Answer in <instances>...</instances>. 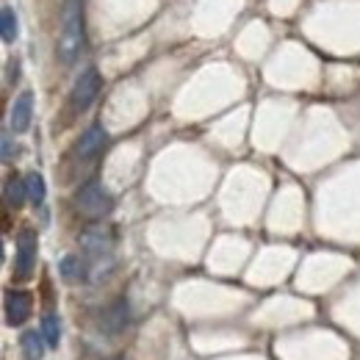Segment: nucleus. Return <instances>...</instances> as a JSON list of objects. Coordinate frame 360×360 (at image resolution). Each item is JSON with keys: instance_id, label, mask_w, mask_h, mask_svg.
I'll list each match as a JSON object with an SVG mask.
<instances>
[{"instance_id": "9d476101", "label": "nucleus", "mask_w": 360, "mask_h": 360, "mask_svg": "<svg viewBox=\"0 0 360 360\" xmlns=\"http://www.w3.org/2000/svg\"><path fill=\"white\" fill-rule=\"evenodd\" d=\"M58 274H61L67 283H81V280L89 274V266H86V261L78 258V255H64L61 264H58Z\"/></svg>"}, {"instance_id": "20e7f679", "label": "nucleus", "mask_w": 360, "mask_h": 360, "mask_svg": "<svg viewBox=\"0 0 360 360\" xmlns=\"http://www.w3.org/2000/svg\"><path fill=\"white\" fill-rule=\"evenodd\" d=\"M100 72L94 70V67H89V70H84L81 72V78L75 81V86H72V91H70V105H72V111H86L91 103H94V97L100 94Z\"/></svg>"}, {"instance_id": "ddd939ff", "label": "nucleus", "mask_w": 360, "mask_h": 360, "mask_svg": "<svg viewBox=\"0 0 360 360\" xmlns=\"http://www.w3.org/2000/svg\"><path fill=\"white\" fill-rule=\"evenodd\" d=\"M39 333L45 335L47 347L56 349L58 341H61V319H58L56 314H45L42 316V327H39Z\"/></svg>"}, {"instance_id": "0eeeda50", "label": "nucleus", "mask_w": 360, "mask_h": 360, "mask_svg": "<svg viewBox=\"0 0 360 360\" xmlns=\"http://www.w3.org/2000/svg\"><path fill=\"white\" fill-rule=\"evenodd\" d=\"M105 141H108V134L103 131V125H91V128H86V131L81 134V139H78L75 155H78L81 161H89V158H94V155L105 147Z\"/></svg>"}, {"instance_id": "9b49d317", "label": "nucleus", "mask_w": 360, "mask_h": 360, "mask_svg": "<svg viewBox=\"0 0 360 360\" xmlns=\"http://www.w3.org/2000/svg\"><path fill=\"white\" fill-rule=\"evenodd\" d=\"M45 335L42 333H37V330H28V333H22V338H20V347H22V355L28 360H42L45 358Z\"/></svg>"}, {"instance_id": "423d86ee", "label": "nucleus", "mask_w": 360, "mask_h": 360, "mask_svg": "<svg viewBox=\"0 0 360 360\" xmlns=\"http://www.w3.org/2000/svg\"><path fill=\"white\" fill-rule=\"evenodd\" d=\"M81 247L86 250V255H91L94 261H108L111 258V236L103 230V227H89L81 233Z\"/></svg>"}, {"instance_id": "f8f14e48", "label": "nucleus", "mask_w": 360, "mask_h": 360, "mask_svg": "<svg viewBox=\"0 0 360 360\" xmlns=\"http://www.w3.org/2000/svg\"><path fill=\"white\" fill-rule=\"evenodd\" d=\"M3 191H6V202H8L11 208H20V205L28 200V188H25V180L17 178V175L6 180V188H3Z\"/></svg>"}, {"instance_id": "dca6fc26", "label": "nucleus", "mask_w": 360, "mask_h": 360, "mask_svg": "<svg viewBox=\"0 0 360 360\" xmlns=\"http://www.w3.org/2000/svg\"><path fill=\"white\" fill-rule=\"evenodd\" d=\"M11 155V141H8V134H3V158Z\"/></svg>"}, {"instance_id": "6e6552de", "label": "nucleus", "mask_w": 360, "mask_h": 360, "mask_svg": "<svg viewBox=\"0 0 360 360\" xmlns=\"http://www.w3.org/2000/svg\"><path fill=\"white\" fill-rule=\"evenodd\" d=\"M31 117H34V94L22 91L11 105V131L14 134H25L31 128Z\"/></svg>"}, {"instance_id": "f257e3e1", "label": "nucleus", "mask_w": 360, "mask_h": 360, "mask_svg": "<svg viewBox=\"0 0 360 360\" xmlns=\"http://www.w3.org/2000/svg\"><path fill=\"white\" fill-rule=\"evenodd\" d=\"M84 50V0H64L61 8V34H58V58L72 64Z\"/></svg>"}, {"instance_id": "39448f33", "label": "nucleus", "mask_w": 360, "mask_h": 360, "mask_svg": "<svg viewBox=\"0 0 360 360\" xmlns=\"http://www.w3.org/2000/svg\"><path fill=\"white\" fill-rule=\"evenodd\" d=\"M31 311H34V297L28 291H6V321L8 327H20L31 319Z\"/></svg>"}, {"instance_id": "4468645a", "label": "nucleus", "mask_w": 360, "mask_h": 360, "mask_svg": "<svg viewBox=\"0 0 360 360\" xmlns=\"http://www.w3.org/2000/svg\"><path fill=\"white\" fill-rule=\"evenodd\" d=\"M20 25H17V14H14V8L11 6H3L0 8V31H3V42H14L17 39V31Z\"/></svg>"}, {"instance_id": "7ed1b4c3", "label": "nucleus", "mask_w": 360, "mask_h": 360, "mask_svg": "<svg viewBox=\"0 0 360 360\" xmlns=\"http://www.w3.org/2000/svg\"><path fill=\"white\" fill-rule=\"evenodd\" d=\"M37 250H39L37 230H31V227L20 230V236H17V258H14V274L20 280L31 277L34 264H37Z\"/></svg>"}, {"instance_id": "1a4fd4ad", "label": "nucleus", "mask_w": 360, "mask_h": 360, "mask_svg": "<svg viewBox=\"0 0 360 360\" xmlns=\"http://www.w3.org/2000/svg\"><path fill=\"white\" fill-rule=\"evenodd\" d=\"M128 319H131V311H128V300H117V302H111L105 311H103V319H100V324H103V330L105 333H122L125 327H128Z\"/></svg>"}, {"instance_id": "2eb2a0df", "label": "nucleus", "mask_w": 360, "mask_h": 360, "mask_svg": "<svg viewBox=\"0 0 360 360\" xmlns=\"http://www.w3.org/2000/svg\"><path fill=\"white\" fill-rule=\"evenodd\" d=\"M25 188H28V200H31L34 205H42V202H45L47 186H45V178H42L39 172H31V175L25 178Z\"/></svg>"}, {"instance_id": "f03ea898", "label": "nucleus", "mask_w": 360, "mask_h": 360, "mask_svg": "<svg viewBox=\"0 0 360 360\" xmlns=\"http://www.w3.org/2000/svg\"><path fill=\"white\" fill-rule=\"evenodd\" d=\"M75 205H78V211H81L86 219L97 222V219H103V217L111 214L114 200H111V194H108L97 180H89V183H84V186L78 188Z\"/></svg>"}]
</instances>
